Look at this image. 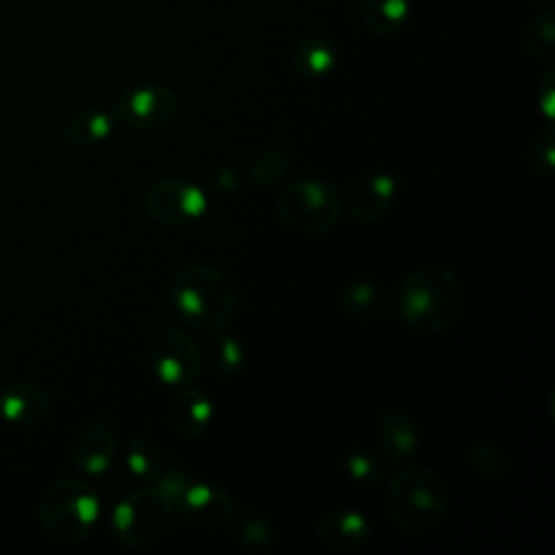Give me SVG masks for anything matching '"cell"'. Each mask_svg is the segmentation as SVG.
<instances>
[{
    "label": "cell",
    "mask_w": 555,
    "mask_h": 555,
    "mask_svg": "<svg viewBox=\"0 0 555 555\" xmlns=\"http://www.w3.org/2000/svg\"><path fill=\"white\" fill-rule=\"evenodd\" d=\"M169 299L176 312L199 332L228 330L238 310L234 280L210 264L186 262L169 280Z\"/></svg>",
    "instance_id": "obj_1"
},
{
    "label": "cell",
    "mask_w": 555,
    "mask_h": 555,
    "mask_svg": "<svg viewBox=\"0 0 555 555\" xmlns=\"http://www.w3.org/2000/svg\"><path fill=\"white\" fill-rule=\"evenodd\" d=\"M466 306V288L447 267L425 264L403 275L397 308L405 325L423 334H438L457 323Z\"/></svg>",
    "instance_id": "obj_2"
},
{
    "label": "cell",
    "mask_w": 555,
    "mask_h": 555,
    "mask_svg": "<svg viewBox=\"0 0 555 555\" xmlns=\"http://www.w3.org/2000/svg\"><path fill=\"white\" fill-rule=\"evenodd\" d=\"M386 514L408 535H427L442 525L451 494L447 481L427 466L399 470L386 488Z\"/></svg>",
    "instance_id": "obj_3"
},
{
    "label": "cell",
    "mask_w": 555,
    "mask_h": 555,
    "mask_svg": "<svg viewBox=\"0 0 555 555\" xmlns=\"http://www.w3.org/2000/svg\"><path fill=\"white\" fill-rule=\"evenodd\" d=\"M278 221L301 236H323L332 232L343 215L340 195L323 180H295L273 197Z\"/></svg>",
    "instance_id": "obj_4"
},
{
    "label": "cell",
    "mask_w": 555,
    "mask_h": 555,
    "mask_svg": "<svg viewBox=\"0 0 555 555\" xmlns=\"http://www.w3.org/2000/svg\"><path fill=\"white\" fill-rule=\"evenodd\" d=\"M176 505L152 483L128 494L113 512L117 540L132 548L160 542L173 527Z\"/></svg>",
    "instance_id": "obj_5"
},
{
    "label": "cell",
    "mask_w": 555,
    "mask_h": 555,
    "mask_svg": "<svg viewBox=\"0 0 555 555\" xmlns=\"http://www.w3.org/2000/svg\"><path fill=\"white\" fill-rule=\"evenodd\" d=\"M100 514V501L95 490L78 479H65L50 488L41 518L43 529L63 544L80 542L89 535Z\"/></svg>",
    "instance_id": "obj_6"
},
{
    "label": "cell",
    "mask_w": 555,
    "mask_h": 555,
    "mask_svg": "<svg viewBox=\"0 0 555 555\" xmlns=\"http://www.w3.org/2000/svg\"><path fill=\"white\" fill-rule=\"evenodd\" d=\"M154 375L171 388L195 382L204 371V353L195 338L184 330H163L150 347Z\"/></svg>",
    "instance_id": "obj_7"
},
{
    "label": "cell",
    "mask_w": 555,
    "mask_h": 555,
    "mask_svg": "<svg viewBox=\"0 0 555 555\" xmlns=\"http://www.w3.org/2000/svg\"><path fill=\"white\" fill-rule=\"evenodd\" d=\"M145 210L167 225H191L208 210L206 193L186 180L167 178L147 186L143 195Z\"/></svg>",
    "instance_id": "obj_8"
},
{
    "label": "cell",
    "mask_w": 555,
    "mask_h": 555,
    "mask_svg": "<svg viewBox=\"0 0 555 555\" xmlns=\"http://www.w3.org/2000/svg\"><path fill=\"white\" fill-rule=\"evenodd\" d=\"M178 113L176 93L158 82H143L121 93L117 117L137 130H158L173 121Z\"/></svg>",
    "instance_id": "obj_9"
},
{
    "label": "cell",
    "mask_w": 555,
    "mask_h": 555,
    "mask_svg": "<svg viewBox=\"0 0 555 555\" xmlns=\"http://www.w3.org/2000/svg\"><path fill=\"white\" fill-rule=\"evenodd\" d=\"M176 512L191 527L202 531H217L234 516V499L217 483L191 481L176 503Z\"/></svg>",
    "instance_id": "obj_10"
},
{
    "label": "cell",
    "mask_w": 555,
    "mask_h": 555,
    "mask_svg": "<svg viewBox=\"0 0 555 555\" xmlns=\"http://www.w3.org/2000/svg\"><path fill=\"white\" fill-rule=\"evenodd\" d=\"M397 195V180L390 173L360 178L347 195V212L358 223H373L386 215Z\"/></svg>",
    "instance_id": "obj_11"
},
{
    "label": "cell",
    "mask_w": 555,
    "mask_h": 555,
    "mask_svg": "<svg viewBox=\"0 0 555 555\" xmlns=\"http://www.w3.org/2000/svg\"><path fill=\"white\" fill-rule=\"evenodd\" d=\"M418 425L405 410H388L377 425V451L390 464H403L418 451Z\"/></svg>",
    "instance_id": "obj_12"
},
{
    "label": "cell",
    "mask_w": 555,
    "mask_h": 555,
    "mask_svg": "<svg viewBox=\"0 0 555 555\" xmlns=\"http://www.w3.org/2000/svg\"><path fill=\"white\" fill-rule=\"evenodd\" d=\"M371 527L364 514L356 509H336L317 525V540L334 553H353L369 542Z\"/></svg>",
    "instance_id": "obj_13"
},
{
    "label": "cell",
    "mask_w": 555,
    "mask_h": 555,
    "mask_svg": "<svg viewBox=\"0 0 555 555\" xmlns=\"http://www.w3.org/2000/svg\"><path fill=\"white\" fill-rule=\"evenodd\" d=\"M167 418L178 436L199 438L212 421V401L199 388L180 386L167 403Z\"/></svg>",
    "instance_id": "obj_14"
},
{
    "label": "cell",
    "mask_w": 555,
    "mask_h": 555,
    "mask_svg": "<svg viewBox=\"0 0 555 555\" xmlns=\"http://www.w3.org/2000/svg\"><path fill=\"white\" fill-rule=\"evenodd\" d=\"M115 436L104 425H87L85 429L78 431L72 444L76 466L89 475L106 473L115 460Z\"/></svg>",
    "instance_id": "obj_15"
},
{
    "label": "cell",
    "mask_w": 555,
    "mask_h": 555,
    "mask_svg": "<svg viewBox=\"0 0 555 555\" xmlns=\"http://www.w3.org/2000/svg\"><path fill=\"white\" fill-rule=\"evenodd\" d=\"M340 310L360 323H371L382 319L390 308V295L382 284L358 280L343 288L338 295Z\"/></svg>",
    "instance_id": "obj_16"
},
{
    "label": "cell",
    "mask_w": 555,
    "mask_h": 555,
    "mask_svg": "<svg viewBox=\"0 0 555 555\" xmlns=\"http://www.w3.org/2000/svg\"><path fill=\"white\" fill-rule=\"evenodd\" d=\"M293 67L306 78H325L336 67V50L330 39L308 35L293 48Z\"/></svg>",
    "instance_id": "obj_17"
},
{
    "label": "cell",
    "mask_w": 555,
    "mask_h": 555,
    "mask_svg": "<svg viewBox=\"0 0 555 555\" xmlns=\"http://www.w3.org/2000/svg\"><path fill=\"white\" fill-rule=\"evenodd\" d=\"M410 0H360V13L364 24L382 37H392L410 20Z\"/></svg>",
    "instance_id": "obj_18"
},
{
    "label": "cell",
    "mask_w": 555,
    "mask_h": 555,
    "mask_svg": "<svg viewBox=\"0 0 555 555\" xmlns=\"http://www.w3.org/2000/svg\"><path fill=\"white\" fill-rule=\"evenodd\" d=\"M206 358L210 369L221 377H234L245 369L243 343L228 330L206 332Z\"/></svg>",
    "instance_id": "obj_19"
},
{
    "label": "cell",
    "mask_w": 555,
    "mask_h": 555,
    "mask_svg": "<svg viewBox=\"0 0 555 555\" xmlns=\"http://www.w3.org/2000/svg\"><path fill=\"white\" fill-rule=\"evenodd\" d=\"M111 132H113V117L106 111L85 108L69 119L65 128V139L74 147H93L106 141Z\"/></svg>",
    "instance_id": "obj_20"
},
{
    "label": "cell",
    "mask_w": 555,
    "mask_h": 555,
    "mask_svg": "<svg viewBox=\"0 0 555 555\" xmlns=\"http://www.w3.org/2000/svg\"><path fill=\"white\" fill-rule=\"evenodd\" d=\"M124 464L130 475L137 479H143L147 483H154V479L163 470V451L160 447L147 438V436H137L128 442L126 453H124Z\"/></svg>",
    "instance_id": "obj_21"
},
{
    "label": "cell",
    "mask_w": 555,
    "mask_h": 555,
    "mask_svg": "<svg viewBox=\"0 0 555 555\" xmlns=\"http://www.w3.org/2000/svg\"><path fill=\"white\" fill-rule=\"evenodd\" d=\"M522 50L533 59H553L555 54V13L542 11L533 15L520 33Z\"/></svg>",
    "instance_id": "obj_22"
},
{
    "label": "cell",
    "mask_w": 555,
    "mask_h": 555,
    "mask_svg": "<svg viewBox=\"0 0 555 555\" xmlns=\"http://www.w3.org/2000/svg\"><path fill=\"white\" fill-rule=\"evenodd\" d=\"M468 462L475 468V473L486 475V477H505L512 473V457L509 453L490 442V440H479L468 447Z\"/></svg>",
    "instance_id": "obj_23"
},
{
    "label": "cell",
    "mask_w": 555,
    "mask_h": 555,
    "mask_svg": "<svg viewBox=\"0 0 555 555\" xmlns=\"http://www.w3.org/2000/svg\"><path fill=\"white\" fill-rule=\"evenodd\" d=\"M288 169V154L280 147H269L260 152L247 169V180L254 186H271L275 184Z\"/></svg>",
    "instance_id": "obj_24"
},
{
    "label": "cell",
    "mask_w": 555,
    "mask_h": 555,
    "mask_svg": "<svg viewBox=\"0 0 555 555\" xmlns=\"http://www.w3.org/2000/svg\"><path fill=\"white\" fill-rule=\"evenodd\" d=\"M529 169L540 178H551L555 169V132L553 128L540 132L527 152Z\"/></svg>",
    "instance_id": "obj_25"
},
{
    "label": "cell",
    "mask_w": 555,
    "mask_h": 555,
    "mask_svg": "<svg viewBox=\"0 0 555 555\" xmlns=\"http://www.w3.org/2000/svg\"><path fill=\"white\" fill-rule=\"evenodd\" d=\"M345 468L349 473L351 479L356 481H375L382 477V468H379V462L373 453L369 451H362V449H353L345 455Z\"/></svg>",
    "instance_id": "obj_26"
},
{
    "label": "cell",
    "mask_w": 555,
    "mask_h": 555,
    "mask_svg": "<svg viewBox=\"0 0 555 555\" xmlns=\"http://www.w3.org/2000/svg\"><path fill=\"white\" fill-rule=\"evenodd\" d=\"M191 483L189 475L182 468H165L160 470V475L154 479V486L176 505L178 499L184 494L186 486Z\"/></svg>",
    "instance_id": "obj_27"
},
{
    "label": "cell",
    "mask_w": 555,
    "mask_h": 555,
    "mask_svg": "<svg viewBox=\"0 0 555 555\" xmlns=\"http://www.w3.org/2000/svg\"><path fill=\"white\" fill-rule=\"evenodd\" d=\"M241 535L247 544H254V546H262L271 540V529L269 525L262 520V518H251L249 522H245V527L241 529Z\"/></svg>",
    "instance_id": "obj_28"
},
{
    "label": "cell",
    "mask_w": 555,
    "mask_h": 555,
    "mask_svg": "<svg viewBox=\"0 0 555 555\" xmlns=\"http://www.w3.org/2000/svg\"><path fill=\"white\" fill-rule=\"evenodd\" d=\"M208 182H210V186H212V189H217V191L225 193V191H232V189L236 186L238 178L234 176V171H232V169L221 167V169H217V171H212V173H210Z\"/></svg>",
    "instance_id": "obj_29"
},
{
    "label": "cell",
    "mask_w": 555,
    "mask_h": 555,
    "mask_svg": "<svg viewBox=\"0 0 555 555\" xmlns=\"http://www.w3.org/2000/svg\"><path fill=\"white\" fill-rule=\"evenodd\" d=\"M540 106L546 119H553V69L546 72L544 85L540 89Z\"/></svg>",
    "instance_id": "obj_30"
}]
</instances>
